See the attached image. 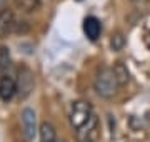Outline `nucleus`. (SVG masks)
Segmentation results:
<instances>
[{"label": "nucleus", "mask_w": 150, "mask_h": 142, "mask_svg": "<svg viewBox=\"0 0 150 142\" xmlns=\"http://www.w3.org/2000/svg\"><path fill=\"white\" fill-rule=\"evenodd\" d=\"M118 80L115 74H113L112 67H102L100 70L97 72L95 80H93V89L95 92L103 99H110L113 97L118 90Z\"/></svg>", "instance_id": "obj_1"}, {"label": "nucleus", "mask_w": 150, "mask_h": 142, "mask_svg": "<svg viewBox=\"0 0 150 142\" xmlns=\"http://www.w3.org/2000/svg\"><path fill=\"white\" fill-rule=\"evenodd\" d=\"M92 115H93V109H92V104L90 102H87V100H75L72 107H70V126L74 127L75 131L82 127L85 124L87 120L90 119Z\"/></svg>", "instance_id": "obj_2"}, {"label": "nucleus", "mask_w": 150, "mask_h": 142, "mask_svg": "<svg viewBox=\"0 0 150 142\" xmlns=\"http://www.w3.org/2000/svg\"><path fill=\"white\" fill-rule=\"evenodd\" d=\"M77 142H98L100 139V120L95 114L87 120L82 127L75 131Z\"/></svg>", "instance_id": "obj_3"}, {"label": "nucleus", "mask_w": 150, "mask_h": 142, "mask_svg": "<svg viewBox=\"0 0 150 142\" xmlns=\"http://www.w3.org/2000/svg\"><path fill=\"white\" fill-rule=\"evenodd\" d=\"M33 90V72L28 67L22 65L18 69V79H17V94L23 100L27 99Z\"/></svg>", "instance_id": "obj_4"}, {"label": "nucleus", "mask_w": 150, "mask_h": 142, "mask_svg": "<svg viewBox=\"0 0 150 142\" xmlns=\"http://www.w3.org/2000/svg\"><path fill=\"white\" fill-rule=\"evenodd\" d=\"M22 129H23V137L27 142H32L35 134H37V115L32 109L22 110Z\"/></svg>", "instance_id": "obj_5"}, {"label": "nucleus", "mask_w": 150, "mask_h": 142, "mask_svg": "<svg viewBox=\"0 0 150 142\" xmlns=\"http://www.w3.org/2000/svg\"><path fill=\"white\" fill-rule=\"evenodd\" d=\"M17 94V80L10 75L0 77V99L4 102H8Z\"/></svg>", "instance_id": "obj_6"}, {"label": "nucleus", "mask_w": 150, "mask_h": 142, "mask_svg": "<svg viewBox=\"0 0 150 142\" xmlns=\"http://www.w3.org/2000/svg\"><path fill=\"white\" fill-rule=\"evenodd\" d=\"M83 33H85V37L92 42H95L97 38L100 37V33H102V23L100 20L97 18V17H85L83 18Z\"/></svg>", "instance_id": "obj_7"}, {"label": "nucleus", "mask_w": 150, "mask_h": 142, "mask_svg": "<svg viewBox=\"0 0 150 142\" xmlns=\"http://www.w3.org/2000/svg\"><path fill=\"white\" fill-rule=\"evenodd\" d=\"M15 28V17H13V12L8 10V9H4L0 12V38L7 37L8 33L13 32Z\"/></svg>", "instance_id": "obj_8"}, {"label": "nucleus", "mask_w": 150, "mask_h": 142, "mask_svg": "<svg viewBox=\"0 0 150 142\" xmlns=\"http://www.w3.org/2000/svg\"><path fill=\"white\" fill-rule=\"evenodd\" d=\"M112 69H113V74H115V77H117V80H118V85H120V87L127 85L129 80H130V74H129L127 65H125L123 62H115Z\"/></svg>", "instance_id": "obj_9"}, {"label": "nucleus", "mask_w": 150, "mask_h": 142, "mask_svg": "<svg viewBox=\"0 0 150 142\" xmlns=\"http://www.w3.org/2000/svg\"><path fill=\"white\" fill-rule=\"evenodd\" d=\"M40 142H55L57 136H55V127L50 122H42L40 124Z\"/></svg>", "instance_id": "obj_10"}, {"label": "nucleus", "mask_w": 150, "mask_h": 142, "mask_svg": "<svg viewBox=\"0 0 150 142\" xmlns=\"http://www.w3.org/2000/svg\"><path fill=\"white\" fill-rule=\"evenodd\" d=\"M40 0H15V5L23 12H33L38 7Z\"/></svg>", "instance_id": "obj_11"}, {"label": "nucleus", "mask_w": 150, "mask_h": 142, "mask_svg": "<svg viewBox=\"0 0 150 142\" xmlns=\"http://www.w3.org/2000/svg\"><path fill=\"white\" fill-rule=\"evenodd\" d=\"M110 45H112L113 50H122L123 45H125V37H123L122 32H115L110 38Z\"/></svg>", "instance_id": "obj_12"}, {"label": "nucleus", "mask_w": 150, "mask_h": 142, "mask_svg": "<svg viewBox=\"0 0 150 142\" xmlns=\"http://www.w3.org/2000/svg\"><path fill=\"white\" fill-rule=\"evenodd\" d=\"M8 65H10V54L5 45H2L0 47V70H5Z\"/></svg>", "instance_id": "obj_13"}, {"label": "nucleus", "mask_w": 150, "mask_h": 142, "mask_svg": "<svg viewBox=\"0 0 150 142\" xmlns=\"http://www.w3.org/2000/svg\"><path fill=\"white\" fill-rule=\"evenodd\" d=\"M5 2H7V0H0V12L5 9Z\"/></svg>", "instance_id": "obj_14"}, {"label": "nucleus", "mask_w": 150, "mask_h": 142, "mask_svg": "<svg viewBox=\"0 0 150 142\" xmlns=\"http://www.w3.org/2000/svg\"><path fill=\"white\" fill-rule=\"evenodd\" d=\"M55 142H65V141H55Z\"/></svg>", "instance_id": "obj_15"}]
</instances>
